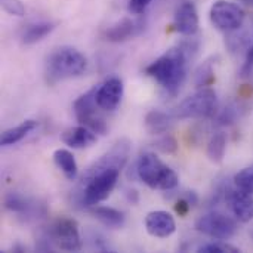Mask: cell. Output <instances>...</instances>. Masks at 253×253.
<instances>
[{
	"label": "cell",
	"mask_w": 253,
	"mask_h": 253,
	"mask_svg": "<svg viewBox=\"0 0 253 253\" xmlns=\"http://www.w3.org/2000/svg\"><path fill=\"white\" fill-rule=\"evenodd\" d=\"M130 148L129 139H119L101 159L90 165L82 178L80 191L74 194L76 202L92 208L108 199L119 181L120 170L129 159Z\"/></svg>",
	"instance_id": "6da1fadb"
},
{
	"label": "cell",
	"mask_w": 253,
	"mask_h": 253,
	"mask_svg": "<svg viewBox=\"0 0 253 253\" xmlns=\"http://www.w3.org/2000/svg\"><path fill=\"white\" fill-rule=\"evenodd\" d=\"M188 58L182 46L172 47L145 67V74L153 77L168 93L176 95L187 77Z\"/></svg>",
	"instance_id": "7a4b0ae2"
},
{
	"label": "cell",
	"mask_w": 253,
	"mask_h": 253,
	"mask_svg": "<svg viewBox=\"0 0 253 253\" xmlns=\"http://www.w3.org/2000/svg\"><path fill=\"white\" fill-rule=\"evenodd\" d=\"M135 170L136 176L153 190L172 191L179 184L176 172L165 165L154 153L142 154L136 162Z\"/></svg>",
	"instance_id": "3957f363"
},
{
	"label": "cell",
	"mask_w": 253,
	"mask_h": 253,
	"mask_svg": "<svg viewBox=\"0 0 253 253\" xmlns=\"http://www.w3.org/2000/svg\"><path fill=\"white\" fill-rule=\"evenodd\" d=\"M87 68V59L74 47H59L47 59V77L53 83L62 79L82 76Z\"/></svg>",
	"instance_id": "277c9868"
},
{
	"label": "cell",
	"mask_w": 253,
	"mask_h": 253,
	"mask_svg": "<svg viewBox=\"0 0 253 253\" xmlns=\"http://www.w3.org/2000/svg\"><path fill=\"white\" fill-rule=\"evenodd\" d=\"M218 111V96L211 87H202L194 95L185 98L173 111L176 119H209Z\"/></svg>",
	"instance_id": "5b68a950"
},
{
	"label": "cell",
	"mask_w": 253,
	"mask_h": 253,
	"mask_svg": "<svg viewBox=\"0 0 253 253\" xmlns=\"http://www.w3.org/2000/svg\"><path fill=\"white\" fill-rule=\"evenodd\" d=\"M99 110H102V108L96 102V87L90 89L84 95L79 96L73 104L74 116L80 125L89 127L95 133L105 135L108 130V126H107L105 119L99 113Z\"/></svg>",
	"instance_id": "8992f818"
},
{
	"label": "cell",
	"mask_w": 253,
	"mask_h": 253,
	"mask_svg": "<svg viewBox=\"0 0 253 253\" xmlns=\"http://www.w3.org/2000/svg\"><path fill=\"white\" fill-rule=\"evenodd\" d=\"M196 230L215 240H230L237 233V224L224 213L211 212L196 221Z\"/></svg>",
	"instance_id": "52a82bcc"
},
{
	"label": "cell",
	"mask_w": 253,
	"mask_h": 253,
	"mask_svg": "<svg viewBox=\"0 0 253 253\" xmlns=\"http://www.w3.org/2000/svg\"><path fill=\"white\" fill-rule=\"evenodd\" d=\"M209 19L218 30L230 33L239 30L243 25L245 10L236 3L227 0H216L211 6Z\"/></svg>",
	"instance_id": "ba28073f"
},
{
	"label": "cell",
	"mask_w": 253,
	"mask_h": 253,
	"mask_svg": "<svg viewBox=\"0 0 253 253\" xmlns=\"http://www.w3.org/2000/svg\"><path fill=\"white\" fill-rule=\"evenodd\" d=\"M47 236L52 245L61 251L76 252L82 249V239L77 222L71 218H58L49 228Z\"/></svg>",
	"instance_id": "9c48e42d"
},
{
	"label": "cell",
	"mask_w": 253,
	"mask_h": 253,
	"mask_svg": "<svg viewBox=\"0 0 253 253\" xmlns=\"http://www.w3.org/2000/svg\"><path fill=\"white\" fill-rule=\"evenodd\" d=\"M4 208L16 215L18 218L24 221H33L37 218H43L47 211L43 203H39L37 200H33L30 197H25L19 193H7L4 196Z\"/></svg>",
	"instance_id": "30bf717a"
},
{
	"label": "cell",
	"mask_w": 253,
	"mask_h": 253,
	"mask_svg": "<svg viewBox=\"0 0 253 253\" xmlns=\"http://www.w3.org/2000/svg\"><path fill=\"white\" fill-rule=\"evenodd\" d=\"M225 200L234 213V216L243 222L248 224L253 219V197L252 194L245 193L239 188H230L225 193Z\"/></svg>",
	"instance_id": "8fae6325"
},
{
	"label": "cell",
	"mask_w": 253,
	"mask_h": 253,
	"mask_svg": "<svg viewBox=\"0 0 253 253\" xmlns=\"http://www.w3.org/2000/svg\"><path fill=\"white\" fill-rule=\"evenodd\" d=\"M123 98V83L119 77H110L96 89V102L105 111H114Z\"/></svg>",
	"instance_id": "7c38bea8"
},
{
	"label": "cell",
	"mask_w": 253,
	"mask_h": 253,
	"mask_svg": "<svg viewBox=\"0 0 253 253\" xmlns=\"http://www.w3.org/2000/svg\"><path fill=\"white\" fill-rule=\"evenodd\" d=\"M147 233L157 239H168L176 231V222L169 212L156 211L150 212L145 218Z\"/></svg>",
	"instance_id": "4fadbf2b"
},
{
	"label": "cell",
	"mask_w": 253,
	"mask_h": 253,
	"mask_svg": "<svg viewBox=\"0 0 253 253\" xmlns=\"http://www.w3.org/2000/svg\"><path fill=\"white\" fill-rule=\"evenodd\" d=\"M173 27L182 36H194L199 31V13L194 3L184 1L178 6Z\"/></svg>",
	"instance_id": "5bb4252c"
},
{
	"label": "cell",
	"mask_w": 253,
	"mask_h": 253,
	"mask_svg": "<svg viewBox=\"0 0 253 253\" xmlns=\"http://www.w3.org/2000/svg\"><path fill=\"white\" fill-rule=\"evenodd\" d=\"M144 28V22L141 19H132V18H123L113 24L107 31L105 37L107 40L113 43H120L125 40H129L135 36H138Z\"/></svg>",
	"instance_id": "9a60e30c"
},
{
	"label": "cell",
	"mask_w": 253,
	"mask_h": 253,
	"mask_svg": "<svg viewBox=\"0 0 253 253\" xmlns=\"http://www.w3.org/2000/svg\"><path fill=\"white\" fill-rule=\"evenodd\" d=\"M61 139L65 145L71 148H87L96 142V133L82 125L65 130Z\"/></svg>",
	"instance_id": "2e32d148"
},
{
	"label": "cell",
	"mask_w": 253,
	"mask_h": 253,
	"mask_svg": "<svg viewBox=\"0 0 253 253\" xmlns=\"http://www.w3.org/2000/svg\"><path fill=\"white\" fill-rule=\"evenodd\" d=\"M144 123H145L148 133L162 135V133H166V130L172 126V117L168 113H163L159 110H151L147 113Z\"/></svg>",
	"instance_id": "e0dca14e"
},
{
	"label": "cell",
	"mask_w": 253,
	"mask_h": 253,
	"mask_svg": "<svg viewBox=\"0 0 253 253\" xmlns=\"http://www.w3.org/2000/svg\"><path fill=\"white\" fill-rule=\"evenodd\" d=\"M53 162L68 181H74L77 178V173H79L77 162L68 150H64V148L56 150L53 153Z\"/></svg>",
	"instance_id": "ac0fdd59"
},
{
	"label": "cell",
	"mask_w": 253,
	"mask_h": 253,
	"mask_svg": "<svg viewBox=\"0 0 253 253\" xmlns=\"http://www.w3.org/2000/svg\"><path fill=\"white\" fill-rule=\"evenodd\" d=\"M92 215L107 228H122L125 225V216L120 211L108 206H96L92 209Z\"/></svg>",
	"instance_id": "d6986e66"
},
{
	"label": "cell",
	"mask_w": 253,
	"mask_h": 253,
	"mask_svg": "<svg viewBox=\"0 0 253 253\" xmlns=\"http://www.w3.org/2000/svg\"><path fill=\"white\" fill-rule=\"evenodd\" d=\"M36 127H37V122H36V120H24L21 125H18V126L12 127V129L4 130V132L1 133L0 142H1L3 147L18 144V142L22 141L30 132H33Z\"/></svg>",
	"instance_id": "ffe728a7"
},
{
	"label": "cell",
	"mask_w": 253,
	"mask_h": 253,
	"mask_svg": "<svg viewBox=\"0 0 253 253\" xmlns=\"http://www.w3.org/2000/svg\"><path fill=\"white\" fill-rule=\"evenodd\" d=\"M55 28L53 22H36L30 24L22 33V43L24 44H34L43 40L47 34H50Z\"/></svg>",
	"instance_id": "44dd1931"
},
{
	"label": "cell",
	"mask_w": 253,
	"mask_h": 253,
	"mask_svg": "<svg viewBox=\"0 0 253 253\" xmlns=\"http://www.w3.org/2000/svg\"><path fill=\"white\" fill-rule=\"evenodd\" d=\"M225 150H227V135L224 132H216L211 138L208 148H206V154L209 160L213 163H221L224 160Z\"/></svg>",
	"instance_id": "7402d4cb"
},
{
	"label": "cell",
	"mask_w": 253,
	"mask_h": 253,
	"mask_svg": "<svg viewBox=\"0 0 253 253\" xmlns=\"http://www.w3.org/2000/svg\"><path fill=\"white\" fill-rule=\"evenodd\" d=\"M216 62V58L212 56L209 59H206L196 71V86H199L200 89L202 87H208L211 86L213 82H215V65Z\"/></svg>",
	"instance_id": "603a6c76"
},
{
	"label": "cell",
	"mask_w": 253,
	"mask_h": 253,
	"mask_svg": "<svg viewBox=\"0 0 253 253\" xmlns=\"http://www.w3.org/2000/svg\"><path fill=\"white\" fill-rule=\"evenodd\" d=\"M234 185H236V188H239L245 193L253 194V166L245 168L239 173H236Z\"/></svg>",
	"instance_id": "cb8c5ba5"
},
{
	"label": "cell",
	"mask_w": 253,
	"mask_h": 253,
	"mask_svg": "<svg viewBox=\"0 0 253 253\" xmlns=\"http://www.w3.org/2000/svg\"><path fill=\"white\" fill-rule=\"evenodd\" d=\"M240 30V28H239ZM239 30H234V31H230L228 36H227V46L231 52H237V50H242L248 46L249 43V39L245 33H240Z\"/></svg>",
	"instance_id": "d4e9b609"
},
{
	"label": "cell",
	"mask_w": 253,
	"mask_h": 253,
	"mask_svg": "<svg viewBox=\"0 0 253 253\" xmlns=\"http://www.w3.org/2000/svg\"><path fill=\"white\" fill-rule=\"evenodd\" d=\"M197 252L200 253H237L240 252L239 248L233 246V245H228V243H224V240H219V242H215V243H208V245H203L197 249Z\"/></svg>",
	"instance_id": "484cf974"
},
{
	"label": "cell",
	"mask_w": 253,
	"mask_h": 253,
	"mask_svg": "<svg viewBox=\"0 0 253 253\" xmlns=\"http://www.w3.org/2000/svg\"><path fill=\"white\" fill-rule=\"evenodd\" d=\"M153 145H154L156 150H159L163 154H173L178 150V142H176V139L172 135H163V136H160Z\"/></svg>",
	"instance_id": "4316f807"
},
{
	"label": "cell",
	"mask_w": 253,
	"mask_h": 253,
	"mask_svg": "<svg viewBox=\"0 0 253 253\" xmlns=\"http://www.w3.org/2000/svg\"><path fill=\"white\" fill-rule=\"evenodd\" d=\"M1 6L9 15L13 16H24L25 13V7L19 0H1Z\"/></svg>",
	"instance_id": "83f0119b"
},
{
	"label": "cell",
	"mask_w": 253,
	"mask_h": 253,
	"mask_svg": "<svg viewBox=\"0 0 253 253\" xmlns=\"http://www.w3.org/2000/svg\"><path fill=\"white\" fill-rule=\"evenodd\" d=\"M236 119H237V108L230 105V107H227V108H224L221 111V114L218 116L216 122L221 126H227V125H233L236 122Z\"/></svg>",
	"instance_id": "f1b7e54d"
},
{
	"label": "cell",
	"mask_w": 253,
	"mask_h": 253,
	"mask_svg": "<svg viewBox=\"0 0 253 253\" xmlns=\"http://www.w3.org/2000/svg\"><path fill=\"white\" fill-rule=\"evenodd\" d=\"M153 0H129V10L135 15H142Z\"/></svg>",
	"instance_id": "f546056e"
},
{
	"label": "cell",
	"mask_w": 253,
	"mask_h": 253,
	"mask_svg": "<svg viewBox=\"0 0 253 253\" xmlns=\"http://www.w3.org/2000/svg\"><path fill=\"white\" fill-rule=\"evenodd\" d=\"M253 70V44L248 49V53H246V59H245V64H243V67H242V71H240V74L243 76V77H246V76H249L251 73H252Z\"/></svg>",
	"instance_id": "4dcf8cb0"
},
{
	"label": "cell",
	"mask_w": 253,
	"mask_h": 253,
	"mask_svg": "<svg viewBox=\"0 0 253 253\" xmlns=\"http://www.w3.org/2000/svg\"><path fill=\"white\" fill-rule=\"evenodd\" d=\"M193 205L185 199V197H181L178 202H176V205H175V211H176V213L179 215V216H185L187 213H188V211H190V208H191Z\"/></svg>",
	"instance_id": "1f68e13d"
},
{
	"label": "cell",
	"mask_w": 253,
	"mask_h": 253,
	"mask_svg": "<svg viewBox=\"0 0 253 253\" xmlns=\"http://www.w3.org/2000/svg\"><path fill=\"white\" fill-rule=\"evenodd\" d=\"M90 239H92V245H93V248H96L98 251H101V252H111L110 246L107 245V242H105L99 234L93 233Z\"/></svg>",
	"instance_id": "d6a6232c"
},
{
	"label": "cell",
	"mask_w": 253,
	"mask_h": 253,
	"mask_svg": "<svg viewBox=\"0 0 253 253\" xmlns=\"http://www.w3.org/2000/svg\"><path fill=\"white\" fill-rule=\"evenodd\" d=\"M126 196H127L129 202H133V203H136V202H138V193H136L135 190H127Z\"/></svg>",
	"instance_id": "836d02e7"
},
{
	"label": "cell",
	"mask_w": 253,
	"mask_h": 253,
	"mask_svg": "<svg viewBox=\"0 0 253 253\" xmlns=\"http://www.w3.org/2000/svg\"><path fill=\"white\" fill-rule=\"evenodd\" d=\"M240 1H243L246 6H249V7H252L253 9V0H240Z\"/></svg>",
	"instance_id": "e575fe53"
}]
</instances>
